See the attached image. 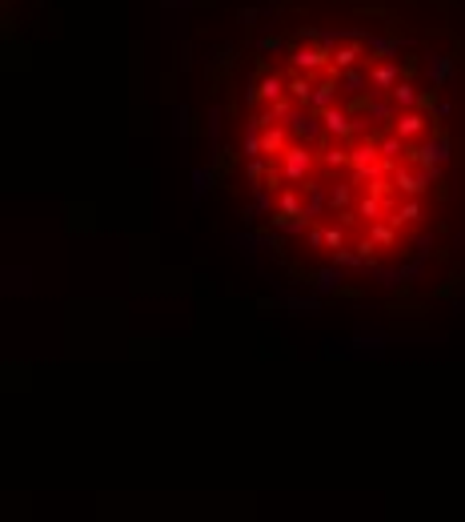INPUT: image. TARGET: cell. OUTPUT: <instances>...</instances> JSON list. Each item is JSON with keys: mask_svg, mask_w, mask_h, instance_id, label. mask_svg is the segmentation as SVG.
I'll return each instance as SVG.
<instances>
[{"mask_svg": "<svg viewBox=\"0 0 465 522\" xmlns=\"http://www.w3.org/2000/svg\"><path fill=\"white\" fill-rule=\"evenodd\" d=\"M241 205L305 282L401 286L465 245L449 0H273L225 105Z\"/></svg>", "mask_w": 465, "mask_h": 522, "instance_id": "1", "label": "cell"}]
</instances>
